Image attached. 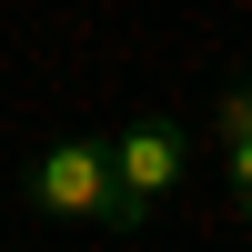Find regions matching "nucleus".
I'll return each instance as SVG.
<instances>
[{"label": "nucleus", "instance_id": "f257e3e1", "mask_svg": "<svg viewBox=\"0 0 252 252\" xmlns=\"http://www.w3.org/2000/svg\"><path fill=\"white\" fill-rule=\"evenodd\" d=\"M20 192H31L51 222H121V172H111V141H51V152L20 172Z\"/></svg>", "mask_w": 252, "mask_h": 252}, {"label": "nucleus", "instance_id": "f03ea898", "mask_svg": "<svg viewBox=\"0 0 252 252\" xmlns=\"http://www.w3.org/2000/svg\"><path fill=\"white\" fill-rule=\"evenodd\" d=\"M182 161H192V141H182V121H131V131L111 141V172H121V222H141V212H161L172 202V182H182Z\"/></svg>", "mask_w": 252, "mask_h": 252}, {"label": "nucleus", "instance_id": "7ed1b4c3", "mask_svg": "<svg viewBox=\"0 0 252 252\" xmlns=\"http://www.w3.org/2000/svg\"><path fill=\"white\" fill-rule=\"evenodd\" d=\"M242 141H252V81L222 101V152H242Z\"/></svg>", "mask_w": 252, "mask_h": 252}, {"label": "nucleus", "instance_id": "20e7f679", "mask_svg": "<svg viewBox=\"0 0 252 252\" xmlns=\"http://www.w3.org/2000/svg\"><path fill=\"white\" fill-rule=\"evenodd\" d=\"M222 172H232V202L252 212V141H242V152H222Z\"/></svg>", "mask_w": 252, "mask_h": 252}]
</instances>
